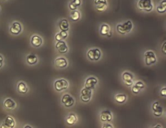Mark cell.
<instances>
[{
  "mask_svg": "<svg viewBox=\"0 0 166 128\" xmlns=\"http://www.w3.org/2000/svg\"><path fill=\"white\" fill-rule=\"evenodd\" d=\"M133 29V22L130 20H127L123 24H119L116 26V30L118 33L122 35H126L131 32Z\"/></svg>",
  "mask_w": 166,
  "mask_h": 128,
  "instance_id": "obj_1",
  "label": "cell"
},
{
  "mask_svg": "<svg viewBox=\"0 0 166 128\" xmlns=\"http://www.w3.org/2000/svg\"><path fill=\"white\" fill-rule=\"evenodd\" d=\"M157 62L156 55L152 50H148L144 52V63L147 66L155 64Z\"/></svg>",
  "mask_w": 166,
  "mask_h": 128,
  "instance_id": "obj_2",
  "label": "cell"
},
{
  "mask_svg": "<svg viewBox=\"0 0 166 128\" xmlns=\"http://www.w3.org/2000/svg\"><path fill=\"white\" fill-rule=\"evenodd\" d=\"M88 59L91 61H98L101 57V52L99 48H91L87 53Z\"/></svg>",
  "mask_w": 166,
  "mask_h": 128,
  "instance_id": "obj_3",
  "label": "cell"
},
{
  "mask_svg": "<svg viewBox=\"0 0 166 128\" xmlns=\"http://www.w3.org/2000/svg\"><path fill=\"white\" fill-rule=\"evenodd\" d=\"M138 7L140 10H144L147 13H149L153 9L152 0H139Z\"/></svg>",
  "mask_w": 166,
  "mask_h": 128,
  "instance_id": "obj_4",
  "label": "cell"
},
{
  "mask_svg": "<svg viewBox=\"0 0 166 128\" xmlns=\"http://www.w3.org/2000/svg\"><path fill=\"white\" fill-rule=\"evenodd\" d=\"M54 87L57 92L64 91L69 87V83L64 79L57 80L54 83Z\"/></svg>",
  "mask_w": 166,
  "mask_h": 128,
  "instance_id": "obj_5",
  "label": "cell"
},
{
  "mask_svg": "<svg viewBox=\"0 0 166 128\" xmlns=\"http://www.w3.org/2000/svg\"><path fill=\"white\" fill-rule=\"evenodd\" d=\"M61 103L64 107L70 108L75 104V99L69 94H65L61 98Z\"/></svg>",
  "mask_w": 166,
  "mask_h": 128,
  "instance_id": "obj_6",
  "label": "cell"
},
{
  "mask_svg": "<svg viewBox=\"0 0 166 128\" xmlns=\"http://www.w3.org/2000/svg\"><path fill=\"white\" fill-rule=\"evenodd\" d=\"M122 80L124 84L127 87H132L134 85V75L130 72L125 71L122 74Z\"/></svg>",
  "mask_w": 166,
  "mask_h": 128,
  "instance_id": "obj_7",
  "label": "cell"
},
{
  "mask_svg": "<svg viewBox=\"0 0 166 128\" xmlns=\"http://www.w3.org/2000/svg\"><path fill=\"white\" fill-rule=\"evenodd\" d=\"M92 97V91L90 89L83 88L81 92V99L84 103H88Z\"/></svg>",
  "mask_w": 166,
  "mask_h": 128,
  "instance_id": "obj_8",
  "label": "cell"
},
{
  "mask_svg": "<svg viewBox=\"0 0 166 128\" xmlns=\"http://www.w3.org/2000/svg\"><path fill=\"white\" fill-rule=\"evenodd\" d=\"M97 83H98V80L96 77L93 76L88 77L85 81L84 88L90 89V90H94Z\"/></svg>",
  "mask_w": 166,
  "mask_h": 128,
  "instance_id": "obj_9",
  "label": "cell"
},
{
  "mask_svg": "<svg viewBox=\"0 0 166 128\" xmlns=\"http://www.w3.org/2000/svg\"><path fill=\"white\" fill-rule=\"evenodd\" d=\"M10 33L13 35H18L22 31V25L18 21H14L10 27Z\"/></svg>",
  "mask_w": 166,
  "mask_h": 128,
  "instance_id": "obj_10",
  "label": "cell"
},
{
  "mask_svg": "<svg viewBox=\"0 0 166 128\" xmlns=\"http://www.w3.org/2000/svg\"><path fill=\"white\" fill-rule=\"evenodd\" d=\"M152 110L153 111L154 115L156 117L161 116L164 112V109L158 102H154L152 105Z\"/></svg>",
  "mask_w": 166,
  "mask_h": 128,
  "instance_id": "obj_11",
  "label": "cell"
},
{
  "mask_svg": "<svg viewBox=\"0 0 166 128\" xmlns=\"http://www.w3.org/2000/svg\"><path fill=\"white\" fill-rule=\"evenodd\" d=\"M99 33L103 37H110L112 36L110 26L107 24H102L99 28Z\"/></svg>",
  "mask_w": 166,
  "mask_h": 128,
  "instance_id": "obj_12",
  "label": "cell"
},
{
  "mask_svg": "<svg viewBox=\"0 0 166 128\" xmlns=\"http://www.w3.org/2000/svg\"><path fill=\"white\" fill-rule=\"evenodd\" d=\"M31 44L35 48L41 47L43 44L42 38L37 35H33L31 38Z\"/></svg>",
  "mask_w": 166,
  "mask_h": 128,
  "instance_id": "obj_13",
  "label": "cell"
},
{
  "mask_svg": "<svg viewBox=\"0 0 166 128\" xmlns=\"http://www.w3.org/2000/svg\"><path fill=\"white\" fill-rule=\"evenodd\" d=\"M55 48L60 53L63 54L68 52V47L64 41L57 42L55 45Z\"/></svg>",
  "mask_w": 166,
  "mask_h": 128,
  "instance_id": "obj_14",
  "label": "cell"
},
{
  "mask_svg": "<svg viewBox=\"0 0 166 128\" xmlns=\"http://www.w3.org/2000/svg\"><path fill=\"white\" fill-rule=\"evenodd\" d=\"M100 118L102 122H108L112 121L113 118V116H112V113L110 112V111L104 110V111H102L101 113Z\"/></svg>",
  "mask_w": 166,
  "mask_h": 128,
  "instance_id": "obj_15",
  "label": "cell"
},
{
  "mask_svg": "<svg viewBox=\"0 0 166 128\" xmlns=\"http://www.w3.org/2000/svg\"><path fill=\"white\" fill-rule=\"evenodd\" d=\"M55 64L57 68L63 69V68H65L67 67L68 65V62L66 58L60 57L56 58L55 59Z\"/></svg>",
  "mask_w": 166,
  "mask_h": 128,
  "instance_id": "obj_16",
  "label": "cell"
},
{
  "mask_svg": "<svg viewBox=\"0 0 166 128\" xmlns=\"http://www.w3.org/2000/svg\"><path fill=\"white\" fill-rule=\"evenodd\" d=\"M3 105L5 109L9 110H13L16 107V103L14 102V100L10 98L5 99L3 101Z\"/></svg>",
  "mask_w": 166,
  "mask_h": 128,
  "instance_id": "obj_17",
  "label": "cell"
},
{
  "mask_svg": "<svg viewBox=\"0 0 166 128\" xmlns=\"http://www.w3.org/2000/svg\"><path fill=\"white\" fill-rule=\"evenodd\" d=\"M38 61V57L37 56V55L33 54V53H30L27 55L26 57V62L29 65H35L37 64Z\"/></svg>",
  "mask_w": 166,
  "mask_h": 128,
  "instance_id": "obj_18",
  "label": "cell"
},
{
  "mask_svg": "<svg viewBox=\"0 0 166 128\" xmlns=\"http://www.w3.org/2000/svg\"><path fill=\"white\" fill-rule=\"evenodd\" d=\"M17 91L22 94L27 93L29 91V88L26 83L22 81L18 82V85H17Z\"/></svg>",
  "mask_w": 166,
  "mask_h": 128,
  "instance_id": "obj_19",
  "label": "cell"
},
{
  "mask_svg": "<svg viewBox=\"0 0 166 128\" xmlns=\"http://www.w3.org/2000/svg\"><path fill=\"white\" fill-rule=\"evenodd\" d=\"M59 27L60 31H68L70 29V24L69 22L66 19H62L59 22Z\"/></svg>",
  "mask_w": 166,
  "mask_h": 128,
  "instance_id": "obj_20",
  "label": "cell"
},
{
  "mask_svg": "<svg viewBox=\"0 0 166 128\" xmlns=\"http://www.w3.org/2000/svg\"><path fill=\"white\" fill-rule=\"evenodd\" d=\"M127 95L125 94H117L114 96V100H115L116 102L119 104H123L125 103V102L127 101Z\"/></svg>",
  "mask_w": 166,
  "mask_h": 128,
  "instance_id": "obj_21",
  "label": "cell"
},
{
  "mask_svg": "<svg viewBox=\"0 0 166 128\" xmlns=\"http://www.w3.org/2000/svg\"><path fill=\"white\" fill-rule=\"evenodd\" d=\"M3 124L9 127L14 128V126H15V120L12 117V116H7L6 117V118H5Z\"/></svg>",
  "mask_w": 166,
  "mask_h": 128,
  "instance_id": "obj_22",
  "label": "cell"
},
{
  "mask_svg": "<svg viewBox=\"0 0 166 128\" xmlns=\"http://www.w3.org/2000/svg\"><path fill=\"white\" fill-rule=\"evenodd\" d=\"M77 121V116L74 113H70L68 116V117L66 118V122L69 126L74 125L76 123Z\"/></svg>",
  "mask_w": 166,
  "mask_h": 128,
  "instance_id": "obj_23",
  "label": "cell"
},
{
  "mask_svg": "<svg viewBox=\"0 0 166 128\" xmlns=\"http://www.w3.org/2000/svg\"><path fill=\"white\" fill-rule=\"evenodd\" d=\"M70 18L73 21H77L81 18V13H80L79 11L77 10H72V12L70 14Z\"/></svg>",
  "mask_w": 166,
  "mask_h": 128,
  "instance_id": "obj_24",
  "label": "cell"
},
{
  "mask_svg": "<svg viewBox=\"0 0 166 128\" xmlns=\"http://www.w3.org/2000/svg\"><path fill=\"white\" fill-rule=\"evenodd\" d=\"M157 12L159 13L163 14L166 11V0H163L160 3V5L156 7Z\"/></svg>",
  "mask_w": 166,
  "mask_h": 128,
  "instance_id": "obj_25",
  "label": "cell"
},
{
  "mask_svg": "<svg viewBox=\"0 0 166 128\" xmlns=\"http://www.w3.org/2000/svg\"><path fill=\"white\" fill-rule=\"evenodd\" d=\"M96 9L99 12H104L107 8V3H101L95 5Z\"/></svg>",
  "mask_w": 166,
  "mask_h": 128,
  "instance_id": "obj_26",
  "label": "cell"
},
{
  "mask_svg": "<svg viewBox=\"0 0 166 128\" xmlns=\"http://www.w3.org/2000/svg\"><path fill=\"white\" fill-rule=\"evenodd\" d=\"M134 85L136 87L139 88L140 90H143V89H144L145 87V83L143 81H137L135 83H134Z\"/></svg>",
  "mask_w": 166,
  "mask_h": 128,
  "instance_id": "obj_27",
  "label": "cell"
},
{
  "mask_svg": "<svg viewBox=\"0 0 166 128\" xmlns=\"http://www.w3.org/2000/svg\"><path fill=\"white\" fill-rule=\"evenodd\" d=\"M131 90H132V92H133V93L134 94H140L141 92V90H140V89L139 88L136 87L134 85H133V86H132Z\"/></svg>",
  "mask_w": 166,
  "mask_h": 128,
  "instance_id": "obj_28",
  "label": "cell"
},
{
  "mask_svg": "<svg viewBox=\"0 0 166 128\" xmlns=\"http://www.w3.org/2000/svg\"><path fill=\"white\" fill-rule=\"evenodd\" d=\"M59 33L60 34L62 38V39L63 40H64L66 39V38L68 37V33L67 31H60L59 32Z\"/></svg>",
  "mask_w": 166,
  "mask_h": 128,
  "instance_id": "obj_29",
  "label": "cell"
},
{
  "mask_svg": "<svg viewBox=\"0 0 166 128\" xmlns=\"http://www.w3.org/2000/svg\"><path fill=\"white\" fill-rule=\"evenodd\" d=\"M69 7H70V10H75L77 9V7L76 6V5L75 3H74L73 2H71L70 3V4H69Z\"/></svg>",
  "mask_w": 166,
  "mask_h": 128,
  "instance_id": "obj_30",
  "label": "cell"
},
{
  "mask_svg": "<svg viewBox=\"0 0 166 128\" xmlns=\"http://www.w3.org/2000/svg\"><path fill=\"white\" fill-rule=\"evenodd\" d=\"M55 41H56V42H59V41H63L62 38V37H61V35H60V34L59 33H56V35H55Z\"/></svg>",
  "mask_w": 166,
  "mask_h": 128,
  "instance_id": "obj_31",
  "label": "cell"
},
{
  "mask_svg": "<svg viewBox=\"0 0 166 128\" xmlns=\"http://www.w3.org/2000/svg\"><path fill=\"white\" fill-rule=\"evenodd\" d=\"M160 96L162 97H165L166 96V88L163 87L161 91H160Z\"/></svg>",
  "mask_w": 166,
  "mask_h": 128,
  "instance_id": "obj_32",
  "label": "cell"
},
{
  "mask_svg": "<svg viewBox=\"0 0 166 128\" xmlns=\"http://www.w3.org/2000/svg\"><path fill=\"white\" fill-rule=\"evenodd\" d=\"M3 62H4V58L3 57V55L0 54V68H2V66H3Z\"/></svg>",
  "mask_w": 166,
  "mask_h": 128,
  "instance_id": "obj_33",
  "label": "cell"
},
{
  "mask_svg": "<svg viewBox=\"0 0 166 128\" xmlns=\"http://www.w3.org/2000/svg\"><path fill=\"white\" fill-rule=\"evenodd\" d=\"M72 2L76 5L77 7H79L81 5V0H73Z\"/></svg>",
  "mask_w": 166,
  "mask_h": 128,
  "instance_id": "obj_34",
  "label": "cell"
},
{
  "mask_svg": "<svg viewBox=\"0 0 166 128\" xmlns=\"http://www.w3.org/2000/svg\"><path fill=\"white\" fill-rule=\"evenodd\" d=\"M107 3V2H106V0H95L94 1L95 5L99 3Z\"/></svg>",
  "mask_w": 166,
  "mask_h": 128,
  "instance_id": "obj_35",
  "label": "cell"
},
{
  "mask_svg": "<svg viewBox=\"0 0 166 128\" xmlns=\"http://www.w3.org/2000/svg\"><path fill=\"white\" fill-rule=\"evenodd\" d=\"M102 128H113V126L112 124L109 123H105L104 124L103 126H102Z\"/></svg>",
  "mask_w": 166,
  "mask_h": 128,
  "instance_id": "obj_36",
  "label": "cell"
},
{
  "mask_svg": "<svg viewBox=\"0 0 166 128\" xmlns=\"http://www.w3.org/2000/svg\"><path fill=\"white\" fill-rule=\"evenodd\" d=\"M165 42H164V44H163V45H162V53L164 54V55H165V53H166V51H165Z\"/></svg>",
  "mask_w": 166,
  "mask_h": 128,
  "instance_id": "obj_37",
  "label": "cell"
},
{
  "mask_svg": "<svg viewBox=\"0 0 166 128\" xmlns=\"http://www.w3.org/2000/svg\"><path fill=\"white\" fill-rule=\"evenodd\" d=\"M152 128H162V127L160 124H156L154 126H153Z\"/></svg>",
  "mask_w": 166,
  "mask_h": 128,
  "instance_id": "obj_38",
  "label": "cell"
},
{
  "mask_svg": "<svg viewBox=\"0 0 166 128\" xmlns=\"http://www.w3.org/2000/svg\"><path fill=\"white\" fill-rule=\"evenodd\" d=\"M24 128H33V127H31V126H29V125H26V126L24 127Z\"/></svg>",
  "mask_w": 166,
  "mask_h": 128,
  "instance_id": "obj_39",
  "label": "cell"
}]
</instances>
